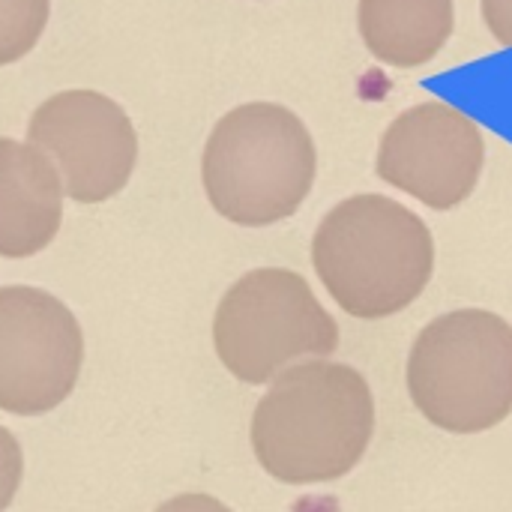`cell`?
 Instances as JSON below:
<instances>
[{"label": "cell", "mask_w": 512, "mask_h": 512, "mask_svg": "<svg viewBox=\"0 0 512 512\" xmlns=\"http://www.w3.org/2000/svg\"><path fill=\"white\" fill-rule=\"evenodd\" d=\"M27 138L60 171L63 192L81 204L117 195L138 159L132 120L96 90H66L45 99L30 117Z\"/></svg>", "instance_id": "52a82bcc"}, {"label": "cell", "mask_w": 512, "mask_h": 512, "mask_svg": "<svg viewBox=\"0 0 512 512\" xmlns=\"http://www.w3.org/2000/svg\"><path fill=\"white\" fill-rule=\"evenodd\" d=\"M318 171L306 123L285 105L249 102L228 111L207 138L201 177L219 216L264 228L300 210Z\"/></svg>", "instance_id": "3957f363"}, {"label": "cell", "mask_w": 512, "mask_h": 512, "mask_svg": "<svg viewBox=\"0 0 512 512\" xmlns=\"http://www.w3.org/2000/svg\"><path fill=\"white\" fill-rule=\"evenodd\" d=\"M453 24V0H360L357 6V27L366 48L381 63L399 69L435 60Z\"/></svg>", "instance_id": "30bf717a"}, {"label": "cell", "mask_w": 512, "mask_h": 512, "mask_svg": "<svg viewBox=\"0 0 512 512\" xmlns=\"http://www.w3.org/2000/svg\"><path fill=\"white\" fill-rule=\"evenodd\" d=\"M156 512H234V510H228L222 501H216V498H210V495H198V492H192V495H180V498L165 501V504H162Z\"/></svg>", "instance_id": "5bb4252c"}, {"label": "cell", "mask_w": 512, "mask_h": 512, "mask_svg": "<svg viewBox=\"0 0 512 512\" xmlns=\"http://www.w3.org/2000/svg\"><path fill=\"white\" fill-rule=\"evenodd\" d=\"M312 264L348 315L381 321L423 294L435 270V240L429 225L399 201L354 195L321 219Z\"/></svg>", "instance_id": "7a4b0ae2"}, {"label": "cell", "mask_w": 512, "mask_h": 512, "mask_svg": "<svg viewBox=\"0 0 512 512\" xmlns=\"http://www.w3.org/2000/svg\"><path fill=\"white\" fill-rule=\"evenodd\" d=\"M81 360V327L57 297L27 285L0 288V411H54L75 390Z\"/></svg>", "instance_id": "8992f818"}, {"label": "cell", "mask_w": 512, "mask_h": 512, "mask_svg": "<svg viewBox=\"0 0 512 512\" xmlns=\"http://www.w3.org/2000/svg\"><path fill=\"white\" fill-rule=\"evenodd\" d=\"M375 435V396L345 363L309 360L276 375L252 414L261 468L288 486L345 477Z\"/></svg>", "instance_id": "6da1fadb"}, {"label": "cell", "mask_w": 512, "mask_h": 512, "mask_svg": "<svg viewBox=\"0 0 512 512\" xmlns=\"http://www.w3.org/2000/svg\"><path fill=\"white\" fill-rule=\"evenodd\" d=\"M51 0H0V66L21 60L48 24Z\"/></svg>", "instance_id": "8fae6325"}, {"label": "cell", "mask_w": 512, "mask_h": 512, "mask_svg": "<svg viewBox=\"0 0 512 512\" xmlns=\"http://www.w3.org/2000/svg\"><path fill=\"white\" fill-rule=\"evenodd\" d=\"M483 162L480 126L447 102L402 111L378 144V177L432 210L459 207L474 192Z\"/></svg>", "instance_id": "ba28073f"}, {"label": "cell", "mask_w": 512, "mask_h": 512, "mask_svg": "<svg viewBox=\"0 0 512 512\" xmlns=\"http://www.w3.org/2000/svg\"><path fill=\"white\" fill-rule=\"evenodd\" d=\"M63 189L51 159L27 144L0 138V255L42 252L60 231Z\"/></svg>", "instance_id": "9c48e42d"}, {"label": "cell", "mask_w": 512, "mask_h": 512, "mask_svg": "<svg viewBox=\"0 0 512 512\" xmlns=\"http://www.w3.org/2000/svg\"><path fill=\"white\" fill-rule=\"evenodd\" d=\"M417 411L453 435H477L512 414V324L486 309L435 318L411 345Z\"/></svg>", "instance_id": "277c9868"}, {"label": "cell", "mask_w": 512, "mask_h": 512, "mask_svg": "<svg viewBox=\"0 0 512 512\" xmlns=\"http://www.w3.org/2000/svg\"><path fill=\"white\" fill-rule=\"evenodd\" d=\"M21 474H24L21 444L9 429L0 426V512L15 501V492L21 486Z\"/></svg>", "instance_id": "7c38bea8"}, {"label": "cell", "mask_w": 512, "mask_h": 512, "mask_svg": "<svg viewBox=\"0 0 512 512\" xmlns=\"http://www.w3.org/2000/svg\"><path fill=\"white\" fill-rule=\"evenodd\" d=\"M213 345L237 381L267 384L300 357H330L339 348V324L300 273L261 267L219 300Z\"/></svg>", "instance_id": "5b68a950"}, {"label": "cell", "mask_w": 512, "mask_h": 512, "mask_svg": "<svg viewBox=\"0 0 512 512\" xmlns=\"http://www.w3.org/2000/svg\"><path fill=\"white\" fill-rule=\"evenodd\" d=\"M483 21L501 45H512V0H483Z\"/></svg>", "instance_id": "4fadbf2b"}]
</instances>
